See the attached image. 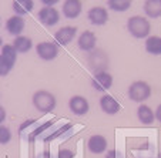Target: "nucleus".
Listing matches in <instances>:
<instances>
[{
    "mask_svg": "<svg viewBox=\"0 0 161 158\" xmlns=\"http://www.w3.org/2000/svg\"><path fill=\"white\" fill-rule=\"evenodd\" d=\"M36 53L42 60L52 61L58 56V47L52 41H42L36 46Z\"/></svg>",
    "mask_w": 161,
    "mask_h": 158,
    "instance_id": "obj_5",
    "label": "nucleus"
},
{
    "mask_svg": "<svg viewBox=\"0 0 161 158\" xmlns=\"http://www.w3.org/2000/svg\"><path fill=\"white\" fill-rule=\"evenodd\" d=\"M13 12L17 16H25L30 13L34 7L33 0H13Z\"/></svg>",
    "mask_w": 161,
    "mask_h": 158,
    "instance_id": "obj_16",
    "label": "nucleus"
},
{
    "mask_svg": "<svg viewBox=\"0 0 161 158\" xmlns=\"http://www.w3.org/2000/svg\"><path fill=\"white\" fill-rule=\"evenodd\" d=\"M57 158H74V152L70 150H60L57 152Z\"/></svg>",
    "mask_w": 161,
    "mask_h": 158,
    "instance_id": "obj_25",
    "label": "nucleus"
},
{
    "mask_svg": "<svg viewBox=\"0 0 161 158\" xmlns=\"http://www.w3.org/2000/svg\"><path fill=\"white\" fill-rule=\"evenodd\" d=\"M77 29L73 27V26H64V27L58 29L54 34V40L57 44H61V46H66L71 40L76 37Z\"/></svg>",
    "mask_w": 161,
    "mask_h": 158,
    "instance_id": "obj_12",
    "label": "nucleus"
},
{
    "mask_svg": "<svg viewBox=\"0 0 161 158\" xmlns=\"http://www.w3.org/2000/svg\"><path fill=\"white\" fill-rule=\"evenodd\" d=\"M87 63L93 71L101 73V71H106V68L108 67V57H107L104 50L94 49V50H91L90 54H88Z\"/></svg>",
    "mask_w": 161,
    "mask_h": 158,
    "instance_id": "obj_4",
    "label": "nucleus"
},
{
    "mask_svg": "<svg viewBox=\"0 0 161 158\" xmlns=\"http://www.w3.org/2000/svg\"><path fill=\"white\" fill-rule=\"evenodd\" d=\"M133 0H107V4L114 12H125L130 9Z\"/></svg>",
    "mask_w": 161,
    "mask_h": 158,
    "instance_id": "obj_22",
    "label": "nucleus"
},
{
    "mask_svg": "<svg viewBox=\"0 0 161 158\" xmlns=\"http://www.w3.org/2000/svg\"><path fill=\"white\" fill-rule=\"evenodd\" d=\"M69 107H70V111L74 112L76 116H84L90 110L88 101L81 95H73L69 101Z\"/></svg>",
    "mask_w": 161,
    "mask_h": 158,
    "instance_id": "obj_11",
    "label": "nucleus"
},
{
    "mask_svg": "<svg viewBox=\"0 0 161 158\" xmlns=\"http://www.w3.org/2000/svg\"><path fill=\"white\" fill-rule=\"evenodd\" d=\"M96 43H97V37L93 31L86 30L80 34L79 40H77V44H79V49L83 50V52H88L96 49Z\"/></svg>",
    "mask_w": 161,
    "mask_h": 158,
    "instance_id": "obj_10",
    "label": "nucleus"
},
{
    "mask_svg": "<svg viewBox=\"0 0 161 158\" xmlns=\"http://www.w3.org/2000/svg\"><path fill=\"white\" fill-rule=\"evenodd\" d=\"M88 151L93 152V154H103L107 150V140L104 135H100V134H96V135H91L88 138Z\"/></svg>",
    "mask_w": 161,
    "mask_h": 158,
    "instance_id": "obj_13",
    "label": "nucleus"
},
{
    "mask_svg": "<svg viewBox=\"0 0 161 158\" xmlns=\"http://www.w3.org/2000/svg\"><path fill=\"white\" fill-rule=\"evenodd\" d=\"M83 9L81 0H66L63 3V14L67 19H76L80 16Z\"/></svg>",
    "mask_w": 161,
    "mask_h": 158,
    "instance_id": "obj_15",
    "label": "nucleus"
},
{
    "mask_svg": "<svg viewBox=\"0 0 161 158\" xmlns=\"http://www.w3.org/2000/svg\"><path fill=\"white\" fill-rule=\"evenodd\" d=\"M25 26H26V21L25 19L21 17V16H12V17L7 19L6 21V30L9 34L12 36H21L23 30H25Z\"/></svg>",
    "mask_w": 161,
    "mask_h": 158,
    "instance_id": "obj_8",
    "label": "nucleus"
},
{
    "mask_svg": "<svg viewBox=\"0 0 161 158\" xmlns=\"http://www.w3.org/2000/svg\"><path fill=\"white\" fill-rule=\"evenodd\" d=\"M6 120V110H4V107L0 106V125H2V123Z\"/></svg>",
    "mask_w": 161,
    "mask_h": 158,
    "instance_id": "obj_28",
    "label": "nucleus"
},
{
    "mask_svg": "<svg viewBox=\"0 0 161 158\" xmlns=\"http://www.w3.org/2000/svg\"><path fill=\"white\" fill-rule=\"evenodd\" d=\"M137 117H138V120H140L143 124H153V121H154V118H155V114L148 106L141 104V106L138 107V110H137Z\"/></svg>",
    "mask_w": 161,
    "mask_h": 158,
    "instance_id": "obj_18",
    "label": "nucleus"
},
{
    "mask_svg": "<svg viewBox=\"0 0 161 158\" xmlns=\"http://www.w3.org/2000/svg\"><path fill=\"white\" fill-rule=\"evenodd\" d=\"M127 30L136 39H147L151 26H150V21L143 16H133L127 20Z\"/></svg>",
    "mask_w": 161,
    "mask_h": 158,
    "instance_id": "obj_1",
    "label": "nucleus"
},
{
    "mask_svg": "<svg viewBox=\"0 0 161 158\" xmlns=\"http://www.w3.org/2000/svg\"><path fill=\"white\" fill-rule=\"evenodd\" d=\"M2 43H3V41H2V37H0V46H2Z\"/></svg>",
    "mask_w": 161,
    "mask_h": 158,
    "instance_id": "obj_30",
    "label": "nucleus"
},
{
    "mask_svg": "<svg viewBox=\"0 0 161 158\" xmlns=\"http://www.w3.org/2000/svg\"><path fill=\"white\" fill-rule=\"evenodd\" d=\"M157 158H161V154H160V155H158V157H157Z\"/></svg>",
    "mask_w": 161,
    "mask_h": 158,
    "instance_id": "obj_31",
    "label": "nucleus"
},
{
    "mask_svg": "<svg viewBox=\"0 0 161 158\" xmlns=\"http://www.w3.org/2000/svg\"><path fill=\"white\" fill-rule=\"evenodd\" d=\"M12 68H13V67L9 66V64L4 61V58L0 56V77L7 76V74L10 73V70H12Z\"/></svg>",
    "mask_w": 161,
    "mask_h": 158,
    "instance_id": "obj_24",
    "label": "nucleus"
},
{
    "mask_svg": "<svg viewBox=\"0 0 161 158\" xmlns=\"http://www.w3.org/2000/svg\"><path fill=\"white\" fill-rule=\"evenodd\" d=\"M87 16H88V20H90L91 25H96V26H103L108 20V12L104 7H100V6L91 7L88 10Z\"/></svg>",
    "mask_w": 161,
    "mask_h": 158,
    "instance_id": "obj_9",
    "label": "nucleus"
},
{
    "mask_svg": "<svg viewBox=\"0 0 161 158\" xmlns=\"http://www.w3.org/2000/svg\"><path fill=\"white\" fill-rule=\"evenodd\" d=\"M100 107L106 114H108V116H114V114H117V112L120 111V108H121V106H120L119 101H117L114 97L108 95V94H104L103 97L100 98Z\"/></svg>",
    "mask_w": 161,
    "mask_h": 158,
    "instance_id": "obj_14",
    "label": "nucleus"
},
{
    "mask_svg": "<svg viewBox=\"0 0 161 158\" xmlns=\"http://www.w3.org/2000/svg\"><path fill=\"white\" fill-rule=\"evenodd\" d=\"M31 100L33 106L40 112H52L56 107V97L47 90H37Z\"/></svg>",
    "mask_w": 161,
    "mask_h": 158,
    "instance_id": "obj_2",
    "label": "nucleus"
},
{
    "mask_svg": "<svg viewBox=\"0 0 161 158\" xmlns=\"http://www.w3.org/2000/svg\"><path fill=\"white\" fill-rule=\"evenodd\" d=\"M144 13L150 19H157L161 16V0H146L144 2Z\"/></svg>",
    "mask_w": 161,
    "mask_h": 158,
    "instance_id": "obj_17",
    "label": "nucleus"
},
{
    "mask_svg": "<svg viewBox=\"0 0 161 158\" xmlns=\"http://www.w3.org/2000/svg\"><path fill=\"white\" fill-rule=\"evenodd\" d=\"M146 50L153 56L161 54V37L150 36L146 39Z\"/></svg>",
    "mask_w": 161,
    "mask_h": 158,
    "instance_id": "obj_20",
    "label": "nucleus"
},
{
    "mask_svg": "<svg viewBox=\"0 0 161 158\" xmlns=\"http://www.w3.org/2000/svg\"><path fill=\"white\" fill-rule=\"evenodd\" d=\"M44 6H49V7H53L56 3H58V0H40Z\"/></svg>",
    "mask_w": 161,
    "mask_h": 158,
    "instance_id": "obj_27",
    "label": "nucleus"
},
{
    "mask_svg": "<svg viewBox=\"0 0 161 158\" xmlns=\"http://www.w3.org/2000/svg\"><path fill=\"white\" fill-rule=\"evenodd\" d=\"M113 85V76L107 71H101V73H96L93 80H91V87L96 91H107Z\"/></svg>",
    "mask_w": 161,
    "mask_h": 158,
    "instance_id": "obj_7",
    "label": "nucleus"
},
{
    "mask_svg": "<svg viewBox=\"0 0 161 158\" xmlns=\"http://www.w3.org/2000/svg\"><path fill=\"white\" fill-rule=\"evenodd\" d=\"M12 140V131L9 127L6 125H0V145H4V144L10 143Z\"/></svg>",
    "mask_w": 161,
    "mask_h": 158,
    "instance_id": "obj_23",
    "label": "nucleus"
},
{
    "mask_svg": "<svg viewBox=\"0 0 161 158\" xmlns=\"http://www.w3.org/2000/svg\"><path fill=\"white\" fill-rule=\"evenodd\" d=\"M2 57L4 58V61H6L9 66H14L16 60H17V52H16V49L13 47V44H4L3 47H2Z\"/></svg>",
    "mask_w": 161,
    "mask_h": 158,
    "instance_id": "obj_21",
    "label": "nucleus"
},
{
    "mask_svg": "<svg viewBox=\"0 0 161 158\" xmlns=\"http://www.w3.org/2000/svg\"><path fill=\"white\" fill-rule=\"evenodd\" d=\"M151 95V87L148 83L146 81H134L128 87V98L136 103H143V101L148 100Z\"/></svg>",
    "mask_w": 161,
    "mask_h": 158,
    "instance_id": "obj_3",
    "label": "nucleus"
},
{
    "mask_svg": "<svg viewBox=\"0 0 161 158\" xmlns=\"http://www.w3.org/2000/svg\"><path fill=\"white\" fill-rule=\"evenodd\" d=\"M37 16H39V20L42 21L43 25L49 26V27L57 25L58 20H60L58 10L54 9V7H49V6H44L43 9H40L39 13H37Z\"/></svg>",
    "mask_w": 161,
    "mask_h": 158,
    "instance_id": "obj_6",
    "label": "nucleus"
},
{
    "mask_svg": "<svg viewBox=\"0 0 161 158\" xmlns=\"http://www.w3.org/2000/svg\"><path fill=\"white\" fill-rule=\"evenodd\" d=\"M154 114H155V118H157L158 121L161 123V104L157 107V110H155V112H154Z\"/></svg>",
    "mask_w": 161,
    "mask_h": 158,
    "instance_id": "obj_29",
    "label": "nucleus"
},
{
    "mask_svg": "<svg viewBox=\"0 0 161 158\" xmlns=\"http://www.w3.org/2000/svg\"><path fill=\"white\" fill-rule=\"evenodd\" d=\"M106 158H123V155L120 154L119 151H116V150H111V151L107 152V157Z\"/></svg>",
    "mask_w": 161,
    "mask_h": 158,
    "instance_id": "obj_26",
    "label": "nucleus"
},
{
    "mask_svg": "<svg viewBox=\"0 0 161 158\" xmlns=\"http://www.w3.org/2000/svg\"><path fill=\"white\" fill-rule=\"evenodd\" d=\"M13 47L16 49L17 53H27L33 47V41L27 36H17L13 41Z\"/></svg>",
    "mask_w": 161,
    "mask_h": 158,
    "instance_id": "obj_19",
    "label": "nucleus"
}]
</instances>
